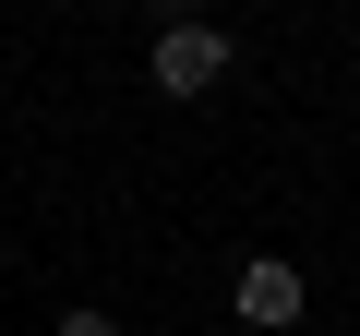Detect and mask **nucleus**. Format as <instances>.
Listing matches in <instances>:
<instances>
[{
    "mask_svg": "<svg viewBox=\"0 0 360 336\" xmlns=\"http://www.w3.org/2000/svg\"><path fill=\"white\" fill-rule=\"evenodd\" d=\"M229 60H240V49H229V25H205V13H168V25L144 37V84H156V96H180V108L217 96V84H229Z\"/></svg>",
    "mask_w": 360,
    "mask_h": 336,
    "instance_id": "nucleus-1",
    "label": "nucleus"
},
{
    "mask_svg": "<svg viewBox=\"0 0 360 336\" xmlns=\"http://www.w3.org/2000/svg\"><path fill=\"white\" fill-rule=\"evenodd\" d=\"M229 300H240V324H252V336H288V324L312 312V276H300L288 252H240V276H229Z\"/></svg>",
    "mask_w": 360,
    "mask_h": 336,
    "instance_id": "nucleus-2",
    "label": "nucleus"
},
{
    "mask_svg": "<svg viewBox=\"0 0 360 336\" xmlns=\"http://www.w3.org/2000/svg\"><path fill=\"white\" fill-rule=\"evenodd\" d=\"M49 336H120V312H96V300H72V312H60Z\"/></svg>",
    "mask_w": 360,
    "mask_h": 336,
    "instance_id": "nucleus-3",
    "label": "nucleus"
}]
</instances>
